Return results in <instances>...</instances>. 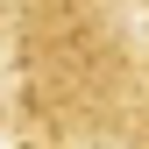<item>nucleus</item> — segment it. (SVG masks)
Here are the masks:
<instances>
[{
  "instance_id": "nucleus-2",
  "label": "nucleus",
  "mask_w": 149,
  "mask_h": 149,
  "mask_svg": "<svg viewBox=\"0 0 149 149\" xmlns=\"http://www.w3.org/2000/svg\"><path fill=\"white\" fill-rule=\"evenodd\" d=\"M128 149H149V29H142V78H135V121H128Z\"/></svg>"
},
{
  "instance_id": "nucleus-1",
  "label": "nucleus",
  "mask_w": 149,
  "mask_h": 149,
  "mask_svg": "<svg viewBox=\"0 0 149 149\" xmlns=\"http://www.w3.org/2000/svg\"><path fill=\"white\" fill-rule=\"evenodd\" d=\"M135 0H14L7 43L22 50V114L50 149H128L142 78Z\"/></svg>"
},
{
  "instance_id": "nucleus-3",
  "label": "nucleus",
  "mask_w": 149,
  "mask_h": 149,
  "mask_svg": "<svg viewBox=\"0 0 149 149\" xmlns=\"http://www.w3.org/2000/svg\"><path fill=\"white\" fill-rule=\"evenodd\" d=\"M7 29H14V0H0V121H7Z\"/></svg>"
}]
</instances>
